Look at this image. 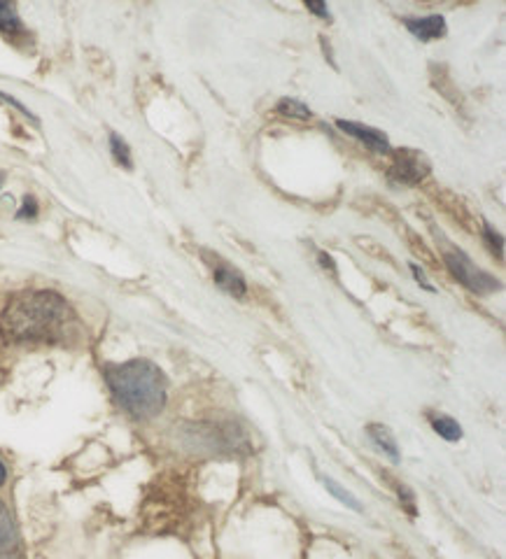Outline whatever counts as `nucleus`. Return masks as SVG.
Wrapping results in <instances>:
<instances>
[{"instance_id": "dca6fc26", "label": "nucleus", "mask_w": 506, "mask_h": 559, "mask_svg": "<svg viewBox=\"0 0 506 559\" xmlns=\"http://www.w3.org/2000/svg\"><path fill=\"white\" fill-rule=\"evenodd\" d=\"M36 215H38V201L33 199V197H26L22 210H20V213H16V217H20V219H33Z\"/></svg>"}, {"instance_id": "1a4fd4ad", "label": "nucleus", "mask_w": 506, "mask_h": 559, "mask_svg": "<svg viewBox=\"0 0 506 559\" xmlns=\"http://www.w3.org/2000/svg\"><path fill=\"white\" fill-rule=\"evenodd\" d=\"M366 433H369V439L376 443L378 450L386 452L392 462H399V448H397L395 436H392V431L388 427L369 425V427H366Z\"/></svg>"}, {"instance_id": "f03ea898", "label": "nucleus", "mask_w": 506, "mask_h": 559, "mask_svg": "<svg viewBox=\"0 0 506 559\" xmlns=\"http://www.w3.org/2000/svg\"><path fill=\"white\" fill-rule=\"evenodd\" d=\"M106 382L117 406L133 419H150L166 406V376L150 359H131L108 366Z\"/></svg>"}, {"instance_id": "412c9836", "label": "nucleus", "mask_w": 506, "mask_h": 559, "mask_svg": "<svg viewBox=\"0 0 506 559\" xmlns=\"http://www.w3.org/2000/svg\"><path fill=\"white\" fill-rule=\"evenodd\" d=\"M5 480H8V466H5L3 462H0V487L5 485Z\"/></svg>"}, {"instance_id": "20e7f679", "label": "nucleus", "mask_w": 506, "mask_h": 559, "mask_svg": "<svg viewBox=\"0 0 506 559\" xmlns=\"http://www.w3.org/2000/svg\"><path fill=\"white\" fill-rule=\"evenodd\" d=\"M429 162L425 159V154L417 150H397L395 152V164L390 168V178L397 185H407L413 187L417 182H423L429 175Z\"/></svg>"}, {"instance_id": "6ab92c4d", "label": "nucleus", "mask_w": 506, "mask_h": 559, "mask_svg": "<svg viewBox=\"0 0 506 559\" xmlns=\"http://www.w3.org/2000/svg\"><path fill=\"white\" fill-rule=\"evenodd\" d=\"M411 271H413V275H415V280H417V283H421L427 292H434V287L427 283V277H425V273L421 271V269H417L415 264H411Z\"/></svg>"}, {"instance_id": "ddd939ff", "label": "nucleus", "mask_w": 506, "mask_h": 559, "mask_svg": "<svg viewBox=\"0 0 506 559\" xmlns=\"http://www.w3.org/2000/svg\"><path fill=\"white\" fill-rule=\"evenodd\" d=\"M110 150H113L115 162H117L121 168H127V170H131V168H133V162H131V150H129V145H127L125 140H121L117 133H110Z\"/></svg>"}, {"instance_id": "9d476101", "label": "nucleus", "mask_w": 506, "mask_h": 559, "mask_svg": "<svg viewBox=\"0 0 506 559\" xmlns=\"http://www.w3.org/2000/svg\"><path fill=\"white\" fill-rule=\"evenodd\" d=\"M0 33L8 35V38H16V35L24 33V24L12 3H0Z\"/></svg>"}, {"instance_id": "a211bd4d", "label": "nucleus", "mask_w": 506, "mask_h": 559, "mask_svg": "<svg viewBox=\"0 0 506 559\" xmlns=\"http://www.w3.org/2000/svg\"><path fill=\"white\" fill-rule=\"evenodd\" d=\"M306 8H308V12L322 16V20H327V22L331 20V12H329V8L325 3H306Z\"/></svg>"}, {"instance_id": "4be33fe9", "label": "nucleus", "mask_w": 506, "mask_h": 559, "mask_svg": "<svg viewBox=\"0 0 506 559\" xmlns=\"http://www.w3.org/2000/svg\"><path fill=\"white\" fill-rule=\"evenodd\" d=\"M3 182H5V175H3V173H0V187H3Z\"/></svg>"}, {"instance_id": "4468645a", "label": "nucleus", "mask_w": 506, "mask_h": 559, "mask_svg": "<svg viewBox=\"0 0 506 559\" xmlns=\"http://www.w3.org/2000/svg\"><path fill=\"white\" fill-rule=\"evenodd\" d=\"M325 487L329 489V492L331 495H334L339 501H343L345 506H348V509H353V511H362V506H360V501L351 495V492H348V489H343L339 483H334V480H331V478H325Z\"/></svg>"}, {"instance_id": "0eeeda50", "label": "nucleus", "mask_w": 506, "mask_h": 559, "mask_svg": "<svg viewBox=\"0 0 506 559\" xmlns=\"http://www.w3.org/2000/svg\"><path fill=\"white\" fill-rule=\"evenodd\" d=\"M404 26L415 35L417 40L432 43L444 38L446 33V20L442 14H429V16H407Z\"/></svg>"}, {"instance_id": "7ed1b4c3", "label": "nucleus", "mask_w": 506, "mask_h": 559, "mask_svg": "<svg viewBox=\"0 0 506 559\" xmlns=\"http://www.w3.org/2000/svg\"><path fill=\"white\" fill-rule=\"evenodd\" d=\"M446 266H448L450 275L456 277L460 285H464L469 292L485 296V294H493L499 289L497 280L493 275H487L485 271H481L476 264H471V259L460 250L446 252Z\"/></svg>"}, {"instance_id": "39448f33", "label": "nucleus", "mask_w": 506, "mask_h": 559, "mask_svg": "<svg viewBox=\"0 0 506 559\" xmlns=\"http://www.w3.org/2000/svg\"><path fill=\"white\" fill-rule=\"evenodd\" d=\"M337 127H339L343 133L357 138L360 143H364L366 147L378 152V154H390V152H392L388 135L383 133V131H378V129L364 127V124H360V121H348V119H337Z\"/></svg>"}, {"instance_id": "423d86ee", "label": "nucleus", "mask_w": 506, "mask_h": 559, "mask_svg": "<svg viewBox=\"0 0 506 559\" xmlns=\"http://www.w3.org/2000/svg\"><path fill=\"white\" fill-rule=\"evenodd\" d=\"M0 559H24L20 534H16L12 513L3 501H0Z\"/></svg>"}, {"instance_id": "9b49d317", "label": "nucleus", "mask_w": 506, "mask_h": 559, "mask_svg": "<svg viewBox=\"0 0 506 559\" xmlns=\"http://www.w3.org/2000/svg\"><path fill=\"white\" fill-rule=\"evenodd\" d=\"M432 429L442 436V439L456 443L462 439V427L456 423V419L448 417V415H432L429 417Z\"/></svg>"}, {"instance_id": "aec40b11", "label": "nucleus", "mask_w": 506, "mask_h": 559, "mask_svg": "<svg viewBox=\"0 0 506 559\" xmlns=\"http://www.w3.org/2000/svg\"><path fill=\"white\" fill-rule=\"evenodd\" d=\"M318 259H320V264H322V269H329L331 273L337 275V266H334V261H331V257L329 254H325V252H318Z\"/></svg>"}, {"instance_id": "6e6552de", "label": "nucleus", "mask_w": 506, "mask_h": 559, "mask_svg": "<svg viewBox=\"0 0 506 559\" xmlns=\"http://www.w3.org/2000/svg\"><path fill=\"white\" fill-rule=\"evenodd\" d=\"M213 280H215V285L220 289H224L226 294H232L234 299H238V301H243L248 296L246 280H243V275L238 271L222 264V261H217V266L213 269Z\"/></svg>"}, {"instance_id": "f3484780", "label": "nucleus", "mask_w": 506, "mask_h": 559, "mask_svg": "<svg viewBox=\"0 0 506 559\" xmlns=\"http://www.w3.org/2000/svg\"><path fill=\"white\" fill-rule=\"evenodd\" d=\"M399 499H401V503H404V509L411 513V515H415V499H413V492L411 489L407 487V485H399Z\"/></svg>"}, {"instance_id": "2eb2a0df", "label": "nucleus", "mask_w": 506, "mask_h": 559, "mask_svg": "<svg viewBox=\"0 0 506 559\" xmlns=\"http://www.w3.org/2000/svg\"><path fill=\"white\" fill-rule=\"evenodd\" d=\"M483 238L487 240V248L497 254V259H504V238L493 229L491 224H483Z\"/></svg>"}, {"instance_id": "f8f14e48", "label": "nucleus", "mask_w": 506, "mask_h": 559, "mask_svg": "<svg viewBox=\"0 0 506 559\" xmlns=\"http://www.w3.org/2000/svg\"><path fill=\"white\" fill-rule=\"evenodd\" d=\"M275 112L283 115V117H290V119H299V121H308V119L313 117L308 105H304L302 100H296V98H283V100H278Z\"/></svg>"}, {"instance_id": "f257e3e1", "label": "nucleus", "mask_w": 506, "mask_h": 559, "mask_svg": "<svg viewBox=\"0 0 506 559\" xmlns=\"http://www.w3.org/2000/svg\"><path fill=\"white\" fill-rule=\"evenodd\" d=\"M73 324V308L55 292L20 294L0 312V334L10 343H61Z\"/></svg>"}]
</instances>
